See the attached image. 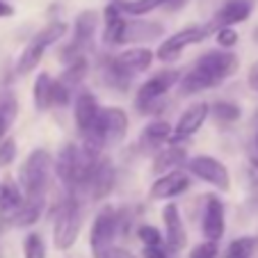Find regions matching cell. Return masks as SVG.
<instances>
[{
	"label": "cell",
	"mask_w": 258,
	"mask_h": 258,
	"mask_svg": "<svg viewBox=\"0 0 258 258\" xmlns=\"http://www.w3.org/2000/svg\"><path fill=\"white\" fill-rule=\"evenodd\" d=\"M105 258H135V256H133L131 251H126V249H121V247H112L105 253Z\"/></svg>",
	"instance_id": "41"
},
{
	"label": "cell",
	"mask_w": 258,
	"mask_h": 258,
	"mask_svg": "<svg viewBox=\"0 0 258 258\" xmlns=\"http://www.w3.org/2000/svg\"><path fill=\"white\" fill-rule=\"evenodd\" d=\"M183 5H187V0H169L165 5V10H169V12H176V10H180Z\"/></svg>",
	"instance_id": "44"
},
{
	"label": "cell",
	"mask_w": 258,
	"mask_h": 258,
	"mask_svg": "<svg viewBox=\"0 0 258 258\" xmlns=\"http://www.w3.org/2000/svg\"><path fill=\"white\" fill-rule=\"evenodd\" d=\"M105 32H103V41L110 46L123 44V32H126V19L121 16L119 5H107L105 7Z\"/></svg>",
	"instance_id": "19"
},
{
	"label": "cell",
	"mask_w": 258,
	"mask_h": 258,
	"mask_svg": "<svg viewBox=\"0 0 258 258\" xmlns=\"http://www.w3.org/2000/svg\"><path fill=\"white\" fill-rule=\"evenodd\" d=\"M208 112H210L208 103H192L187 110H183V114L178 117V123H176V128H174V135H171V140H169L171 144L195 135V133L204 126Z\"/></svg>",
	"instance_id": "10"
},
{
	"label": "cell",
	"mask_w": 258,
	"mask_h": 258,
	"mask_svg": "<svg viewBox=\"0 0 258 258\" xmlns=\"http://www.w3.org/2000/svg\"><path fill=\"white\" fill-rule=\"evenodd\" d=\"M5 3H7V0H5Z\"/></svg>",
	"instance_id": "46"
},
{
	"label": "cell",
	"mask_w": 258,
	"mask_h": 258,
	"mask_svg": "<svg viewBox=\"0 0 258 258\" xmlns=\"http://www.w3.org/2000/svg\"><path fill=\"white\" fill-rule=\"evenodd\" d=\"M251 165H253V169H258V156H256V158H253V160H251Z\"/></svg>",
	"instance_id": "45"
},
{
	"label": "cell",
	"mask_w": 258,
	"mask_h": 258,
	"mask_svg": "<svg viewBox=\"0 0 258 258\" xmlns=\"http://www.w3.org/2000/svg\"><path fill=\"white\" fill-rule=\"evenodd\" d=\"M213 112H215V119L222 123H233L242 117L240 105H235V103H231V101H217L213 107Z\"/></svg>",
	"instance_id": "32"
},
{
	"label": "cell",
	"mask_w": 258,
	"mask_h": 258,
	"mask_svg": "<svg viewBox=\"0 0 258 258\" xmlns=\"http://www.w3.org/2000/svg\"><path fill=\"white\" fill-rule=\"evenodd\" d=\"M117 59L131 76H135V73L146 71V69L151 67L153 53L149 48H128V50H123V53H119Z\"/></svg>",
	"instance_id": "21"
},
{
	"label": "cell",
	"mask_w": 258,
	"mask_h": 258,
	"mask_svg": "<svg viewBox=\"0 0 258 258\" xmlns=\"http://www.w3.org/2000/svg\"><path fill=\"white\" fill-rule=\"evenodd\" d=\"M162 25L156 21H126L123 44H140V41H153L162 34Z\"/></svg>",
	"instance_id": "17"
},
{
	"label": "cell",
	"mask_w": 258,
	"mask_h": 258,
	"mask_svg": "<svg viewBox=\"0 0 258 258\" xmlns=\"http://www.w3.org/2000/svg\"><path fill=\"white\" fill-rule=\"evenodd\" d=\"M162 222H165V244L171 251H180L187 244V233L180 219V210L176 204H167L162 210Z\"/></svg>",
	"instance_id": "13"
},
{
	"label": "cell",
	"mask_w": 258,
	"mask_h": 258,
	"mask_svg": "<svg viewBox=\"0 0 258 258\" xmlns=\"http://www.w3.org/2000/svg\"><path fill=\"white\" fill-rule=\"evenodd\" d=\"M16 114H19V103L12 92H0V142L5 140L7 131L12 128Z\"/></svg>",
	"instance_id": "25"
},
{
	"label": "cell",
	"mask_w": 258,
	"mask_h": 258,
	"mask_svg": "<svg viewBox=\"0 0 258 258\" xmlns=\"http://www.w3.org/2000/svg\"><path fill=\"white\" fill-rule=\"evenodd\" d=\"M101 80H103V85H107V87L123 92V89H128L133 76L119 64L117 55H114V57H105L101 62Z\"/></svg>",
	"instance_id": "18"
},
{
	"label": "cell",
	"mask_w": 258,
	"mask_h": 258,
	"mask_svg": "<svg viewBox=\"0 0 258 258\" xmlns=\"http://www.w3.org/2000/svg\"><path fill=\"white\" fill-rule=\"evenodd\" d=\"M171 135H174V131H171V126L167 121H151L142 131L140 146L142 149H158L167 140H171Z\"/></svg>",
	"instance_id": "23"
},
{
	"label": "cell",
	"mask_w": 258,
	"mask_h": 258,
	"mask_svg": "<svg viewBox=\"0 0 258 258\" xmlns=\"http://www.w3.org/2000/svg\"><path fill=\"white\" fill-rule=\"evenodd\" d=\"M251 14V3L249 0H226L224 5L217 10L215 14L213 23L208 25V32L210 30H222V28H231L235 23H244Z\"/></svg>",
	"instance_id": "14"
},
{
	"label": "cell",
	"mask_w": 258,
	"mask_h": 258,
	"mask_svg": "<svg viewBox=\"0 0 258 258\" xmlns=\"http://www.w3.org/2000/svg\"><path fill=\"white\" fill-rule=\"evenodd\" d=\"M217 256H219L217 242H210V240L199 242L195 249H192V253H190V258H217Z\"/></svg>",
	"instance_id": "37"
},
{
	"label": "cell",
	"mask_w": 258,
	"mask_h": 258,
	"mask_svg": "<svg viewBox=\"0 0 258 258\" xmlns=\"http://www.w3.org/2000/svg\"><path fill=\"white\" fill-rule=\"evenodd\" d=\"M44 197H39V199H25V204L21 206V210L16 213L14 217V224L16 226H32L37 219L41 217V213H44Z\"/></svg>",
	"instance_id": "28"
},
{
	"label": "cell",
	"mask_w": 258,
	"mask_h": 258,
	"mask_svg": "<svg viewBox=\"0 0 258 258\" xmlns=\"http://www.w3.org/2000/svg\"><path fill=\"white\" fill-rule=\"evenodd\" d=\"M114 180H117V174H114L112 162L107 160V158H101V160L92 167V171H89L83 187L89 190L92 199H105V197L112 192Z\"/></svg>",
	"instance_id": "9"
},
{
	"label": "cell",
	"mask_w": 258,
	"mask_h": 258,
	"mask_svg": "<svg viewBox=\"0 0 258 258\" xmlns=\"http://www.w3.org/2000/svg\"><path fill=\"white\" fill-rule=\"evenodd\" d=\"M23 204H25L23 190H21L19 185H14L12 180H7L5 185L0 187V215L14 219Z\"/></svg>",
	"instance_id": "22"
},
{
	"label": "cell",
	"mask_w": 258,
	"mask_h": 258,
	"mask_svg": "<svg viewBox=\"0 0 258 258\" xmlns=\"http://www.w3.org/2000/svg\"><path fill=\"white\" fill-rule=\"evenodd\" d=\"M67 30H69V25L64 23V21H53V23H48L44 30H39L34 37H37V39H39L46 48H50V46H55L64 37V34H67Z\"/></svg>",
	"instance_id": "29"
},
{
	"label": "cell",
	"mask_w": 258,
	"mask_h": 258,
	"mask_svg": "<svg viewBox=\"0 0 258 258\" xmlns=\"http://www.w3.org/2000/svg\"><path fill=\"white\" fill-rule=\"evenodd\" d=\"M83 229V208L76 199H67L59 204L53 222V242L57 249H69L76 244Z\"/></svg>",
	"instance_id": "2"
},
{
	"label": "cell",
	"mask_w": 258,
	"mask_h": 258,
	"mask_svg": "<svg viewBox=\"0 0 258 258\" xmlns=\"http://www.w3.org/2000/svg\"><path fill=\"white\" fill-rule=\"evenodd\" d=\"M44 53H46V46L41 44L37 37H32V41H30L28 46H25V50L19 55V62H16V71L21 73V76H25V73L34 71L37 69V64L44 59Z\"/></svg>",
	"instance_id": "24"
},
{
	"label": "cell",
	"mask_w": 258,
	"mask_h": 258,
	"mask_svg": "<svg viewBox=\"0 0 258 258\" xmlns=\"http://www.w3.org/2000/svg\"><path fill=\"white\" fill-rule=\"evenodd\" d=\"M12 14H14V7L10 3H5V0H0V19H7Z\"/></svg>",
	"instance_id": "42"
},
{
	"label": "cell",
	"mask_w": 258,
	"mask_h": 258,
	"mask_svg": "<svg viewBox=\"0 0 258 258\" xmlns=\"http://www.w3.org/2000/svg\"><path fill=\"white\" fill-rule=\"evenodd\" d=\"M195 67L201 69V71L210 78L213 85H219V83H224L231 73H235V69L240 67V62L233 53H229V50H210V53H204L199 59H197Z\"/></svg>",
	"instance_id": "6"
},
{
	"label": "cell",
	"mask_w": 258,
	"mask_h": 258,
	"mask_svg": "<svg viewBox=\"0 0 258 258\" xmlns=\"http://www.w3.org/2000/svg\"><path fill=\"white\" fill-rule=\"evenodd\" d=\"M96 23H98V16L94 10H85L76 16V23H73V39H71V46L80 53L92 46V39H94V32H96Z\"/></svg>",
	"instance_id": "16"
},
{
	"label": "cell",
	"mask_w": 258,
	"mask_h": 258,
	"mask_svg": "<svg viewBox=\"0 0 258 258\" xmlns=\"http://www.w3.org/2000/svg\"><path fill=\"white\" fill-rule=\"evenodd\" d=\"M187 174L197 176L199 180L208 183V185L217 187L219 192H229L231 187V174L226 169L224 162H219L213 156H195L185 162Z\"/></svg>",
	"instance_id": "5"
},
{
	"label": "cell",
	"mask_w": 258,
	"mask_h": 258,
	"mask_svg": "<svg viewBox=\"0 0 258 258\" xmlns=\"http://www.w3.org/2000/svg\"><path fill=\"white\" fill-rule=\"evenodd\" d=\"M73 117H76V126L80 133H87L96 126L98 117H101V107L94 94L89 92H80L76 98V105H73Z\"/></svg>",
	"instance_id": "15"
},
{
	"label": "cell",
	"mask_w": 258,
	"mask_h": 258,
	"mask_svg": "<svg viewBox=\"0 0 258 258\" xmlns=\"http://www.w3.org/2000/svg\"><path fill=\"white\" fill-rule=\"evenodd\" d=\"M180 94L183 96H192V94H199V92H204V89H210V87H215L213 83H210V78L206 76L201 69H197V67H192L190 71L180 78Z\"/></svg>",
	"instance_id": "26"
},
{
	"label": "cell",
	"mask_w": 258,
	"mask_h": 258,
	"mask_svg": "<svg viewBox=\"0 0 258 258\" xmlns=\"http://www.w3.org/2000/svg\"><path fill=\"white\" fill-rule=\"evenodd\" d=\"M187 187H190V176H187V171L174 169V171H169V174L160 176V178L153 183L149 197L156 201H167V199H174V197L183 195Z\"/></svg>",
	"instance_id": "11"
},
{
	"label": "cell",
	"mask_w": 258,
	"mask_h": 258,
	"mask_svg": "<svg viewBox=\"0 0 258 258\" xmlns=\"http://www.w3.org/2000/svg\"><path fill=\"white\" fill-rule=\"evenodd\" d=\"M171 249L167 244H160V247H144L142 249V256L144 258H174L171 256Z\"/></svg>",
	"instance_id": "40"
},
{
	"label": "cell",
	"mask_w": 258,
	"mask_h": 258,
	"mask_svg": "<svg viewBox=\"0 0 258 258\" xmlns=\"http://www.w3.org/2000/svg\"><path fill=\"white\" fill-rule=\"evenodd\" d=\"M249 85H251V87L258 92V62L253 64L251 71H249Z\"/></svg>",
	"instance_id": "43"
},
{
	"label": "cell",
	"mask_w": 258,
	"mask_h": 258,
	"mask_svg": "<svg viewBox=\"0 0 258 258\" xmlns=\"http://www.w3.org/2000/svg\"><path fill=\"white\" fill-rule=\"evenodd\" d=\"M167 3H169V0H128V3L119 5V10L131 16H144V14H149V12L158 10V7L167 5Z\"/></svg>",
	"instance_id": "30"
},
{
	"label": "cell",
	"mask_w": 258,
	"mask_h": 258,
	"mask_svg": "<svg viewBox=\"0 0 258 258\" xmlns=\"http://www.w3.org/2000/svg\"><path fill=\"white\" fill-rule=\"evenodd\" d=\"M16 158V142L14 137H5L0 142V167H7L12 165Z\"/></svg>",
	"instance_id": "36"
},
{
	"label": "cell",
	"mask_w": 258,
	"mask_h": 258,
	"mask_svg": "<svg viewBox=\"0 0 258 258\" xmlns=\"http://www.w3.org/2000/svg\"><path fill=\"white\" fill-rule=\"evenodd\" d=\"M183 162H187V153L183 146H167V149H162V151H158V156L153 158V171L160 176L169 174V171L178 169Z\"/></svg>",
	"instance_id": "20"
},
{
	"label": "cell",
	"mask_w": 258,
	"mask_h": 258,
	"mask_svg": "<svg viewBox=\"0 0 258 258\" xmlns=\"http://www.w3.org/2000/svg\"><path fill=\"white\" fill-rule=\"evenodd\" d=\"M69 101H71V89L62 80H53V105L64 107L69 105Z\"/></svg>",
	"instance_id": "38"
},
{
	"label": "cell",
	"mask_w": 258,
	"mask_h": 258,
	"mask_svg": "<svg viewBox=\"0 0 258 258\" xmlns=\"http://www.w3.org/2000/svg\"><path fill=\"white\" fill-rule=\"evenodd\" d=\"M53 167V156L46 149H34L25 158L19 171V187L23 190L25 199H39V197L46 195Z\"/></svg>",
	"instance_id": "1"
},
{
	"label": "cell",
	"mask_w": 258,
	"mask_h": 258,
	"mask_svg": "<svg viewBox=\"0 0 258 258\" xmlns=\"http://www.w3.org/2000/svg\"><path fill=\"white\" fill-rule=\"evenodd\" d=\"M137 238L142 240L144 247H160L162 244V233L156 229V226H149V224L137 229Z\"/></svg>",
	"instance_id": "35"
},
{
	"label": "cell",
	"mask_w": 258,
	"mask_h": 258,
	"mask_svg": "<svg viewBox=\"0 0 258 258\" xmlns=\"http://www.w3.org/2000/svg\"><path fill=\"white\" fill-rule=\"evenodd\" d=\"M176 83H180L178 71H160V73H156V76H151V78L140 87V92H137L135 107L140 110L142 114L156 112L160 98L165 96V94L169 92Z\"/></svg>",
	"instance_id": "4"
},
{
	"label": "cell",
	"mask_w": 258,
	"mask_h": 258,
	"mask_svg": "<svg viewBox=\"0 0 258 258\" xmlns=\"http://www.w3.org/2000/svg\"><path fill=\"white\" fill-rule=\"evenodd\" d=\"M105 135V146H117L126 137L128 131V114L121 107H105L101 110V119H98Z\"/></svg>",
	"instance_id": "12"
},
{
	"label": "cell",
	"mask_w": 258,
	"mask_h": 258,
	"mask_svg": "<svg viewBox=\"0 0 258 258\" xmlns=\"http://www.w3.org/2000/svg\"><path fill=\"white\" fill-rule=\"evenodd\" d=\"M32 98H34V107L46 112L50 105H53V78L48 73H39L37 76V83L32 89Z\"/></svg>",
	"instance_id": "27"
},
{
	"label": "cell",
	"mask_w": 258,
	"mask_h": 258,
	"mask_svg": "<svg viewBox=\"0 0 258 258\" xmlns=\"http://www.w3.org/2000/svg\"><path fill=\"white\" fill-rule=\"evenodd\" d=\"M256 247H258V240L251 238V235H244V238H238L229 244L224 258H251Z\"/></svg>",
	"instance_id": "31"
},
{
	"label": "cell",
	"mask_w": 258,
	"mask_h": 258,
	"mask_svg": "<svg viewBox=\"0 0 258 258\" xmlns=\"http://www.w3.org/2000/svg\"><path fill=\"white\" fill-rule=\"evenodd\" d=\"M226 210H224V201H219V197L208 195L204 204V222H201V231L204 238L210 242H219L226 229Z\"/></svg>",
	"instance_id": "8"
},
{
	"label": "cell",
	"mask_w": 258,
	"mask_h": 258,
	"mask_svg": "<svg viewBox=\"0 0 258 258\" xmlns=\"http://www.w3.org/2000/svg\"><path fill=\"white\" fill-rule=\"evenodd\" d=\"M85 76H87V59L83 57V59H76L73 64H69L67 71H64V76H62V83L67 85L69 89H73Z\"/></svg>",
	"instance_id": "33"
},
{
	"label": "cell",
	"mask_w": 258,
	"mask_h": 258,
	"mask_svg": "<svg viewBox=\"0 0 258 258\" xmlns=\"http://www.w3.org/2000/svg\"><path fill=\"white\" fill-rule=\"evenodd\" d=\"M215 39H217V46L219 48H233L235 44H238V32H235L233 28H222L217 30V34H215Z\"/></svg>",
	"instance_id": "39"
},
{
	"label": "cell",
	"mask_w": 258,
	"mask_h": 258,
	"mask_svg": "<svg viewBox=\"0 0 258 258\" xmlns=\"http://www.w3.org/2000/svg\"><path fill=\"white\" fill-rule=\"evenodd\" d=\"M119 235V213L110 206H103L94 217L92 235H89V247L94 258H105V253L114 247V238Z\"/></svg>",
	"instance_id": "3"
},
{
	"label": "cell",
	"mask_w": 258,
	"mask_h": 258,
	"mask_svg": "<svg viewBox=\"0 0 258 258\" xmlns=\"http://www.w3.org/2000/svg\"><path fill=\"white\" fill-rule=\"evenodd\" d=\"M23 256L25 258H46V242L39 233H30L23 240Z\"/></svg>",
	"instance_id": "34"
},
{
	"label": "cell",
	"mask_w": 258,
	"mask_h": 258,
	"mask_svg": "<svg viewBox=\"0 0 258 258\" xmlns=\"http://www.w3.org/2000/svg\"><path fill=\"white\" fill-rule=\"evenodd\" d=\"M206 34H208V28H197V25L180 30V32L174 34V37H169V39L162 41L160 48H158V53H156V57L160 59V62H176L187 46L201 44V41L206 39Z\"/></svg>",
	"instance_id": "7"
}]
</instances>
